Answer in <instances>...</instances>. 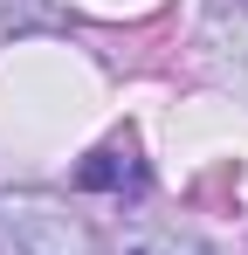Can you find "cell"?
Segmentation results:
<instances>
[{
    "label": "cell",
    "mask_w": 248,
    "mask_h": 255,
    "mask_svg": "<svg viewBox=\"0 0 248 255\" xmlns=\"http://www.w3.org/2000/svg\"><path fill=\"white\" fill-rule=\"evenodd\" d=\"M76 186H90V193H145V159H138V145H131V138L97 145V152L76 166Z\"/></svg>",
    "instance_id": "obj_2"
},
{
    "label": "cell",
    "mask_w": 248,
    "mask_h": 255,
    "mask_svg": "<svg viewBox=\"0 0 248 255\" xmlns=\"http://www.w3.org/2000/svg\"><path fill=\"white\" fill-rule=\"evenodd\" d=\"M207 42H214L221 76L248 97V0H214V14H207Z\"/></svg>",
    "instance_id": "obj_3"
},
{
    "label": "cell",
    "mask_w": 248,
    "mask_h": 255,
    "mask_svg": "<svg viewBox=\"0 0 248 255\" xmlns=\"http://www.w3.org/2000/svg\"><path fill=\"white\" fill-rule=\"evenodd\" d=\"M0 255H97V235L48 193H0Z\"/></svg>",
    "instance_id": "obj_1"
},
{
    "label": "cell",
    "mask_w": 248,
    "mask_h": 255,
    "mask_svg": "<svg viewBox=\"0 0 248 255\" xmlns=\"http://www.w3.org/2000/svg\"><path fill=\"white\" fill-rule=\"evenodd\" d=\"M124 255H214V249L193 242V235H165V228H152V235H131Z\"/></svg>",
    "instance_id": "obj_4"
}]
</instances>
